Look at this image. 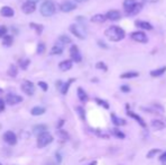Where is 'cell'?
<instances>
[{"instance_id":"34","label":"cell","mask_w":166,"mask_h":165,"mask_svg":"<svg viewBox=\"0 0 166 165\" xmlns=\"http://www.w3.org/2000/svg\"><path fill=\"white\" fill-rule=\"evenodd\" d=\"M44 51H45V44L44 43H38V50H36V52L38 53V54H42V53H44Z\"/></svg>"},{"instance_id":"30","label":"cell","mask_w":166,"mask_h":165,"mask_svg":"<svg viewBox=\"0 0 166 165\" xmlns=\"http://www.w3.org/2000/svg\"><path fill=\"white\" fill-rule=\"evenodd\" d=\"M2 43H3V45H6V47H10V45L13 44V36H10V35H6V36L3 38Z\"/></svg>"},{"instance_id":"12","label":"cell","mask_w":166,"mask_h":165,"mask_svg":"<svg viewBox=\"0 0 166 165\" xmlns=\"http://www.w3.org/2000/svg\"><path fill=\"white\" fill-rule=\"evenodd\" d=\"M76 9V5L71 1H65L60 5V10L63 13H70L72 10Z\"/></svg>"},{"instance_id":"43","label":"cell","mask_w":166,"mask_h":165,"mask_svg":"<svg viewBox=\"0 0 166 165\" xmlns=\"http://www.w3.org/2000/svg\"><path fill=\"white\" fill-rule=\"evenodd\" d=\"M38 86H40V87H41L42 89L44 90V92H47V88H49L47 84V83H44V81H40V83H38Z\"/></svg>"},{"instance_id":"11","label":"cell","mask_w":166,"mask_h":165,"mask_svg":"<svg viewBox=\"0 0 166 165\" xmlns=\"http://www.w3.org/2000/svg\"><path fill=\"white\" fill-rule=\"evenodd\" d=\"M141 9H142V3L137 2L135 6L131 7L130 9L125 10V15L127 16H136V15H138V14L140 13Z\"/></svg>"},{"instance_id":"10","label":"cell","mask_w":166,"mask_h":165,"mask_svg":"<svg viewBox=\"0 0 166 165\" xmlns=\"http://www.w3.org/2000/svg\"><path fill=\"white\" fill-rule=\"evenodd\" d=\"M35 9H36V6H35V2H32V1H26V2L23 3L22 6V10L23 13L25 14H32L34 13Z\"/></svg>"},{"instance_id":"3","label":"cell","mask_w":166,"mask_h":165,"mask_svg":"<svg viewBox=\"0 0 166 165\" xmlns=\"http://www.w3.org/2000/svg\"><path fill=\"white\" fill-rule=\"evenodd\" d=\"M52 140H53V137L51 136L49 132H43V134L38 135V148H43V147L47 146L49 144L52 143Z\"/></svg>"},{"instance_id":"32","label":"cell","mask_w":166,"mask_h":165,"mask_svg":"<svg viewBox=\"0 0 166 165\" xmlns=\"http://www.w3.org/2000/svg\"><path fill=\"white\" fill-rule=\"evenodd\" d=\"M59 41L61 42V44H69L71 43V39L68 38L67 35H61L59 38Z\"/></svg>"},{"instance_id":"9","label":"cell","mask_w":166,"mask_h":165,"mask_svg":"<svg viewBox=\"0 0 166 165\" xmlns=\"http://www.w3.org/2000/svg\"><path fill=\"white\" fill-rule=\"evenodd\" d=\"M23 101L22 96L19 95H16V94H8L6 97V103L9 104V105H15V104H18Z\"/></svg>"},{"instance_id":"22","label":"cell","mask_w":166,"mask_h":165,"mask_svg":"<svg viewBox=\"0 0 166 165\" xmlns=\"http://www.w3.org/2000/svg\"><path fill=\"white\" fill-rule=\"evenodd\" d=\"M77 95H78L79 100L82 101V102H87V100H88L87 94H86V92H85V90L83 89L82 87L77 88Z\"/></svg>"},{"instance_id":"39","label":"cell","mask_w":166,"mask_h":165,"mask_svg":"<svg viewBox=\"0 0 166 165\" xmlns=\"http://www.w3.org/2000/svg\"><path fill=\"white\" fill-rule=\"evenodd\" d=\"M58 135H59V137L62 138L63 140H68V138H69L68 134H67L66 131H63V130H60L59 132H58Z\"/></svg>"},{"instance_id":"7","label":"cell","mask_w":166,"mask_h":165,"mask_svg":"<svg viewBox=\"0 0 166 165\" xmlns=\"http://www.w3.org/2000/svg\"><path fill=\"white\" fill-rule=\"evenodd\" d=\"M70 58H71V60L74 61V62H80L82 61V54H80V52H79V49L76 45H72L71 48H70Z\"/></svg>"},{"instance_id":"13","label":"cell","mask_w":166,"mask_h":165,"mask_svg":"<svg viewBox=\"0 0 166 165\" xmlns=\"http://www.w3.org/2000/svg\"><path fill=\"white\" fill-rule=\"evenodd\" d=\"M127 115H128V117H130V118H132L133 120H136V121L138 122L139 125H140L142 128L147 127V125H146V122H145L144 119L141 118V117H139L138 114H136L135 112H132V111H130V110H127Z\"/></svg>"},{"instance_id":"16","label":"cell","mask_w":166,"mask_h":165,"mask_svg":"<svg viewBox=\"0 0 166 165\" xmlns=\"http://www.w3.org/2000/svg\"><path fill=\"white\" fill-rule=\"evenodd\" d=\"M72 68V60H63L59 63V69L61 71H68Z\"/></svg>"},{"instance_id":"53","label":"cell","mask_w":166,"mask_h":165,"mask_svg":"<svg viewBox=\"0 0 166 165\" xmlns=\"http://www.w3.org/2000/svg\"><path fill=\"white\" fill-rule=\"evenodd\" d=\"M28 1H32V2H35V3H36L38 1H40V0H28Z\"/></svg>"},{"instance_id":"37","label":"cell","mask_w":166,"mask_h":165,"mask_svg":"<svg viewBox=\"0 0 166 165\" xmlns=\"http://www.w3.org/2000/svg\"><path fill=\"white\" fill-rule=\"evenodd\" d=\"M19 63H20V67H22V69H27L28 65H29V60H28V59H22Z\"/></svg>"},{"instance_id":"19","label":"cell","mask_w":166,"mask_h":165,"mask_svg":"<svg viewBox=\"0 0 166 165\" xmlns=\"http://www.w3.org/2000/svg\"><path fill=\"white\" fill-rule=\"evenodd\" d=\"M106 16L105 15H102V14H96V15H94L93 17L91 18V21L93 23H97V24H102V23H104L105 21H106Z\"/></svg>"},{"instance_id":"20","label":"cell","mask_w":166,"mask_h":165,"mask_svg":"<svg viewBox=\"0 0 166 165\" xmlns=\"http://www.w3.org/2000/svg\"><path fill=\"white\" fill-rule=\"evenodd\" d=\"M151 127L154 129H156V130H162L165 128V123H164L162 120H158V119H154L153 121H151Z\"/></svg>"},{"instance_id":"25","label":"cell","mask_w":166,"mask_h":165,"mask_svg":"<svg viewBox=\"0 0 166 165\" xmlns=\"http://www.w3.org/2000/svg\"><path fill=\"white\" fill-rule=\"evenodd\" d=\"M63 52V47L61 44H56L52 49H51V54H61Z\"/></svg>"},{"instance_id":"44","label":"cell","mask_w":166,"mask_h":165,"mask_svg":"<svg viewBox=\"0 0 166 165\" xmlns=\"http://www.w3.org/2000/svg\"><path fill=\"white\" fill-rule=\"evenodd\" d=\"M97 43H98V47L103 48V49H109V45H106V44H105V42H103V41L98 40V41H97Z\"/></svg>"},{"instance_id":"51","label":"cell","mask_w":166,"mask_h":165,"mask_svg":"<svg viewBox=\"0 0 166 165\" xmlns=\"http://www.w3.org/2000/svg\"><path fill=\"white\" fill-rule=\"evenodd\" d=\"M62 125H63V121H62V120H61V121L59 122V126H58V127L60 128V127H61V126H62Z\"/></svg>"},{"instance_id":"21","label":"cell","mask_w":166,"mask_h":165,"mask_svg":"<svg viewBox=\"0 0 166 165\" xmlns=\"http://www.w3.org/2000/svg\"><path fill=\"white\" fill-rule=\"evenodd\" d=\"M165 72H166V66L165 67H160L158 69H155V70H151L150 76L151 77H159V76L164 75Z\"/></svg>"},{"instance_id":"28","label":"cell","mask_w":166,"mask_h":165,"mask_svg":"<svg viewBox=\"0 0 166 165\" xmlns=\"http://www.w3.org/2000/svg\"><path fill=\"white\" fill-rule=\"evenodd\" d=\"M45 112V109L44 108H41V106H35L31 110V113L33 115H41Z\"/></svg>"},{"instance_id":"14","label":"cell","mask_w":166,"mask_h":165,"mask_svg":"<svg viewBox=\"0 0 166 165\" xmlns=\"http://www.w3.org/2000/svg\"><path fill=\"white\" fill-rule=\"evenodd\" d=\"M105 16H106L107 19L113 21V22H116V21H119V19L121 18V13H120L119 10L112 9V10H109Z\"/></svg>"},{"instance_id":"2","label":"cell","mask_w":166,"mask_h":165,"mask_svg":"<svg viewBox=\"0 0 166 165\" xmlns=\"http://www.w3.org/2000/svg\"><path fill=\"white\" fill-rule=\"evenodd\" d=\"M41 14L45 17H50L52 16L54 13H56V6H54V3L50 0H47V1H44L42 3L41 6V9H40Z\"/></svg>"},{"instance_id":"29","label":"cell","mask_w":166,"mask_h":165,"mask_svg":"<svg viewBox=\"0 0 166 165\" xmlns=\"http://www.w3.org/2000/svg\"><path fill=\"white\" fill-rule=\"evenodd\" d=\"M111 132H112L113 136H114V137H116V138H120V139H124V138H125V135L123 134L121 130L116 129V128L112 129V131H111Z\"/></svg>"},{"instance_id":"48","label":"cell","mask_w":166,"mask_h":165,"mask_svg":"<svg viewBox=\"0 0 166 165\" xmlns=\"http://www.w3.org/2000/svg\"><path fill=\"white\" fill-rule=\"evenodd\" d=\"M56 159H58V162H61V157H60L59 154H56Z\"/></svg>"},{"instance_id":"38","label":"cell","mask_w":166,"mask_h":165,"mask_svg":"<svg viewBox=\"0 0 166 165\" xmlns=\"http://www.w3.org/2000/svg\"><path fill=\"white\" fill-rule=\"evenodd\" d=\"M159 152H160V150L159 149H156V148H155V149H151L150 152L147 154V158H153L154 156L156 155V154H158Z\"/></svg>"},{"instance_id":"27","label":"cell","mask_w":166,"mask_h":165,"mask_svg":"<svg viewBox=\"0 0 166 165\" xmlns=\"http://www.w3.org/2000/svg\"><path fill=\"white\" fill-rule=\"evenodd\" d=\"M33 131H34L35 134L41 135V134H43V132H45V131H47V126H44V125L35 126V127L33 128Z\"/></svg>"},{"instance_id":"31","label":"cell","mask_w":166,"mask_h":165,"mask_svg":"<svg viewBox=\"0 0 166 165\" xmlns=\"http://www.w3.org/2000/svg\"><path fill=\"white\" fill-rule=\"evenodd\" d=\"M95 101H96V103L98 104V105L101 106H103L104 109H109L110 108V105H109V103L106 102V101H104V100H101V99H95Z\"/></svg>"},{"instance_id":"15","label":"cell","mask_w":166,"mask_h":165,"mask_svg":"<svg viewBox=\"0 0 166 165\" xmlns=\"http://www.w3.org/2000/svg\"><path fill=\"white\" fill-rule=\"evenodd\" d=\"M135 25L137 27L141 28V30H145V31H151L154 28V26L151 25L149 22H146V21H136Z\"/></svg>"},{"instance_id":"52","label":"cell","mask_w":166,"mask_h":165,"mask_svg":"<svg viewBox=\"0 0 166 165\" xmlns=\"http://www.w3.org/2000/svg\"><path fill=\"white\" fill-rule=\"evenodd\" d=\"M96 164H97V162L96 161H94V162H92L91 164H88V165H96Z\"/></svg>"},{"instance_id":"17","label":"cell","mask_w":166,"mask_h":165,"mask_svg":"<svg viewBox=\"0 0 166 165\" xmlns=\"http://www.w3.org/2000/svg\"><path fill=\"white\" fill-rule=\"evenodd\" d=\"M111 119H112V122L114 126L120 127V126L127 125V121H125L124 119H121V118H119V117H116L115 113H111Z\"/></svg>"},{"instance_id":"40","label":"cell","mask_w":166,"mask_h":165,"mask_svg":"<svg viewBox=\"0 0 166 165\" xmlns=\"http://www.w3.org/2000/svg\"><path fill=\"white\" fill-rule=\"evenodd\" d=\"M31 27L32 28H35V30H38V33L40 34L43 30V26L42 25H38V24H34V23H31Z\"/></svg>"},{"instance_id":"42","label":"cell","mask_w":166,"mask_h":165,"mask_svg":"<svg viewBox=\"0 0 166 165\" xmlns=\"http://www.w3.org/2000/svg\"><path fill=\"white\" fill-rule=\"evenodd\" d=\"M120 90H121L122 93H129V92H130V87H129L128 85H122V86L120 87Z\"/></svg>"},{"instance_id":"47","label":"cell","mask_w":166,"mask_h":165,"mask_svg":"<svg viewBox=\"0 0 166 165\" xmlns=\"http://www.w3.org/2000/svg\"><path fill=\"white\" fill-rule=\"evenodd\" d=\"M144 2H156L157 0H142Z\"/></svg>"},{"instance_id":"5","label":"cell","mask_w":166,"mask_h":165,"mask_svg":"<svg viewBox=\"0 0 166 165\" xmlns=\"http://www.w3.org/2000/svg\"><path fill=\"white\" fill-rule=\"evenodd\" d=\"M22 90L26 94V95H28V96H32V95L35 93V86H34V84H33L32 81L25 80L22 84Z\"/></svg>"},{"instance_id":"54","label":"cell","mask_w":166,"mask_h":165,"mask_svg":"<svg viewBox=\"0 0 166 165\" xmlns=\"http://www.w3.org/2000/svg\"><path fill=\"white\" fill-rule=\"evenodd\" d=\"M0 165H2V164H1V163H0Z\"/></svg>"},{"instance_id":"33","label":"cell","mask_w":166,"mask_h":165,"mask_svg":"<svg viewBox=\"0 0 166 165\" xmlns=\"http://www.w3.org/2000/svg\"><path fill=\"white\" fill-rule=\"evenodd\" d=\"M76 111H77L78 115L80 117V119H82V120H85V111H84V108H82V106H77V108H76Z\"/></svg>"},{"instance_id":"50","label":"cell","mask_w":166,"mask_h":165,"mask_svg":"<svg viewBox=\"0 0 166 165\" xmlns=\"http://www.w3.org/2000/svg\"><path fill=\"white\" fill-rule=\"evenodd\" d=\"M77 2H85V1H87V0H76Z\"/></svg>"},{"instance_id":"41","label":"cell","mask_w":166,"mask_h":165,"mask_svg":"<svg viewBox=\"0 0 166 165\" xmlns=\"http://www.w3.org/2000/svg\"><path fill=\"white\" fill-rule=\"evenodd\" d=\"M7 34V28L5 26H0V38H5Z\"/></svg>"},{"instance_id":"26","label":"cell","mask_w":166,"mask_h":165,"mask_svg":"<svg viewBox=\"0 0 166 165\" xmlns=\"http://www.w3.org/2000/svg\"><path fill=\"white\" fill-rule=\"evenodd\" d=\"M137 3V0H124L123 1V8H124V11L125 10L130 9L131 7H133Z\"/></svg>"},{"instance_id":"49","label":"cell","mask_w":166,"mask_h":165,"mask_svg":"<svg viewBox=\"0 0 166 165\" xmlns=\"http://www.w3.org/2000/svg\"><path fill=\"white\" fill-rule=\"evenodd\" d=\"M47 165H58V164H56V163H52V162H49V163H47Z\"/></svg>"},{"instance_id":"18","label":"cell","mask_w":166,"mask_h":165,"mask_svg":"<svg viewBox=\"0 0 166 165\" xmlns=\"http://www.w3.org/2000/svg\"><path fill=\"white\" fill-rule=\"evenodd\" d=\"M0 14H1V16H3V17H13L14 16V10L10 8V7L8 6H5L1 8V10H0Z\"/></svg>"},{"instance_id":"8","label":"cell","mask_w":166,"mask_h":165,"mask_svg":"<svg viewBox=\"0 0 166 165\" xmlns=\"http://www.w3.org/2000/svg\"><path fill=\"white\" fill-rule=\"evenodd\" d=\"M3 140L6 141L8 145H15L17 143V137H16V135L14 134L13 131H6L5 134H3Z\"/></svg>"},{"instance_id":"24","label":"cell","mask_w":166,"mask_h":165,"mask_svg":"<svg viewBox=\"0 0 166 165\" xmlns=\"http://www.w3.org/2000/svg\"><path fill=\"white\" fill-rule=\"evenodd\" d=\"M138 76H139L138 71H127V72H123L120 77L122 78V79H129V78H136L138 77Z\"/></svg>"},{"instance_id":"46","label":"cell","mask_w":166,"mask_h":165,"mask_svg":"<svg viewBox=\"0 0 166 165\" xmlns=\"http://www.w3.org/2000/svg\"><path fill=\"white\" fill-rule=\"evenodd\" d=\"M159 159H160V161H162V162H163V163H166V152H165V153H163V154L160 155Z\"/></svg>"},{"instance_id":"35","label":"cell","mask_w":166,"mask_h":165,"mask_svg":"<svg viewBox=\"0 0 166 165\" xmlns=\"http://www.w3.org/2000/svg\"><path fill=\"white\" fill-rule=\"evenodd\" d=\"M8 74H9L11 77H15L16 75H17V68H16V66H10L9 68V71H8Z\"/></svg>"},{"instance_id":"6","label":"cell","mask_w":166,"mask_h":165,"mask_svg":"<svg viewBox=\"0 0 166 165\" xmlns=\"http://www.w3.org/2000/svg\"><path fill=\"white\" fill-rule=\"evenodd\" d=\"M69 31L71 32L72 34L75 35L76 38L78 39H85V32L83 31V27L79 25H76V24H72V25H70L69 27Z\"/></svg>"},{"instance_id":"45","label":"cell","mask_w":166,"mask_h":165,"mask_svg":"<svg viewBox=\"0 0 166 165\" xmlns=\"http://www.w3.org/2000/svg\"><path fill=\"white\" fill-rule=\"evenodd\" d=\"M3 110H5V102H3V100L0 99V112H2Z\"/></svg>"},{"instance_id":"36","label":"cell","mask_w":166,"mask_h":165,"mask_svg":"<svg viewBox=\"0 0 166 165\" xmlns=\"http://www.w3.org/2000/svg\"><path fill=\"white\" fill-rule=\"evenodd\" d=\"M96 68L97 69H102L103 71H107V66L105 65L104 62H102V61H100V62L96 63Z\"/></svg>"},{"instance_id":"4","label":"cell","mask_w":166,"mask_h":165,"mask_svg":"<svg viewBox=\"0 0 166 165\" xmlns=\"http://www.w3.org/2000/svg\"><path fill=\"white\" fill-rule=\"evenodd\" d=\"M130 38L133 41H136V42H138V43H147L148 42L147 35L145 34V32L142 31L132 32L131 34H130Z\"/></svg>"},{"instance_id":"23","label":"cell","mask_w":166,"mask_h":165,"mask_svg":"<svg viewBox=\"0 0 166 165\" xmlns=\"http://www.w3.org/2000/svg\"><path fill=\"white\" fill-rule=\"evenodd\" d=\"M74 81H75V79H74V78H71V79H69V80L67 81L66 84L61 85V88H60V90H61V93H62L63 95H66V94L68 93V89H69L70 85H71Z\"/></svg>"},{"instance_id":"1","label":"cell","mask_w":166,"mask_h":165,"mask_svg":"<svg viewBox=\"0 0 166 165\" xmlns=\"http://www.w3.org/2000/svg\"><path fill=\"white\" fill-rule=\"evenodd\" d=\"M104 35L112 42H119V41H122L125 38V32L120 26L112 25L105 30Z\"/></svg>"}]
</instances>
